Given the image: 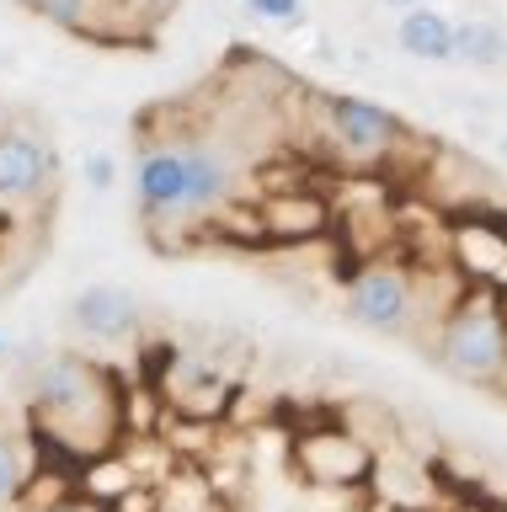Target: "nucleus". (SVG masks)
<instances>
[{
	"instance_id": "nucleus-19",
	"label": "nucleus",
	"mask_w": 507,
	"mask_h": 512,
	"mask_svg": "<svg viewBox=\"0 0 507 512\" xmlns=\"http://www.w3.org/2000/svg\"><path fill=\"white\" fill-rule=\"evenodd\" d=\"M0 352H6V331H0Z\"/></svg>"
},
{
	"instance_id": "nucleus-4",
	"label": "nucleus",
	"mask_w": 507,
	"mask_h": 512,
	"mask_svg": "<svg viewBox=\"0 0 507 512\" xmlns=\"http://www.w3.org/2000/svg\"><path fill=\"white\" fill-rule=\"evenodd\" d=\"M59 182V155L54 139L27 123H0V208L22 214L38 208Z\"/></svg>"
},
{
	"instance_id": "nucleus-17",
	"label": "nucleus",
	"mask_w": 507,
	"mask_h": 512,
	"mask_svg": "<svg viewBox=\"0 0 507 512\" xmlns=\"http://www.w3.org/2000/svg\"><path fill=\"white\" fill-rule=\"evenodd\" d=\"M43 512H102V502L86 496V502H59V507H43Z\"/></svg>"
},
{
	"instance_id": "nucleus-3",
	"label": "nucleus",
	"mask_w": 507,
	"mask_h": 512,
	"mask_svg": "<svg viewBox=\"0 0 507 512\" xmlns=\"http://www.w3.org/2000/svg\"><path fill=\"white\" fill-rule=\"evenodd\" d=\"M342 310L353 326L374 331V336H406L411 320H417V283L395 262H369L347 278Z\"/></svg>"
},
{
	"instance_id": "nucleus-12",
	"label": "nucleus",
	"mask_w": 507,
	"mask_h": 512,
	"mask_svg": "<svg viewBox=\"0 0 507 512\" xmlns=\"http://www.w3.org/2000/svg\"><path fill=\"white\" fill-rule=\"evenodd\" d=\"M267 224H273L278 235H315L326 224V208L315 203V198H289V203L267 208Z\"/></svg>"
},
{
	"instance_id": "nucleus-2",
	"label": "nucleus",
	"mask_w": 507,
	"mask_h": 512,
	"mask_svg": "<svg viewBox=\"0 0 507 512\" xmlns=\"http://www.w3.org/2000/svg\"><path fill=\"white\" fill-rule=\"evenodd\" d=\"M438 363L465 384H497L507 374V320L491 294H465L438 326Z\"/></svg>"
},
{
	"instance_id": "nucleus-1",
	"label": "nucleus",
	"mask_w": 507,
	"mask_h": 512,
	"mask_svg": "<svg viewBox=\"0 0 507 512\" xmlns=\"http://www.w3.org/2000/svg\"><path fill=\"white\" fill-rule=\"evenodd\" d=\"M27 400H33L38 422L65 443L86 448V432H113V384H107L102 363L81 358V352H54L33 368V384H27Z\"/></svg>"
},
{
	"instance_id": "nucleus-13",
	"label": "nucleus",
	"mask_w": 507,
	"mask_h": 512,
	"mask_svg": "<svg viewBox=\"0 0 507 512\" xmlns=\"http://www.w3.org/2000/svg\"><path fill=\"white\" fill-rule=\"evenodd\" d=\"M27 6L65 32H97V16H102V0H27Z\"/></svg>"
},
{
	"instance_id": "nucleus-20",
	"label": "nucleus",
	"mask_w": 507,
	"mask_h": 512,
	"mask_svg": "<svg viewBox=\"0 0 507 512\" xmlns=\"http://www.w3.org/2000/svg\"><path fill=\"white\" fill-rule=\"evenodd\" d=\"M502 155H507V139H502Z\"/></svg>"
},
{
	"instance_id": "nucleus-5",
	"label": "nucleus",
	"mask_w": 507,
	"mask_h": 512,
	"mask_svg": "<svg viewBox=\"0 0 507 512\" xmlns=\"http://www.w3.org/2000/svg\"><path fill=\"white\" fill-rule=\"evenodd\" d=\"M326 123H331V144L347 160H385L401 144V118L390 107L369 102V96H331L326 102Z\"/></svg>"
},
{
	"instance_id": "nucleus-15",
	"label": "nucleus",
	"mask_w": 507,
	"mask_h": 512,
	"mask_svg": "<svg viewBox=\"0 0 507 512\" xmlns=\"http://www.w3.org/2000/svg\"><path fill=\"white\" fill-rule=\"evenodd\" d=\"M246 11L257 22H273V27H299L305 22V0H246Z\"/></svg>"
},
{
	"instance_id": "nucleus-18",
	"label": "nucleus",
	"mask_w": 507,
	"mask_h": 512,
	"mask_svg": "<svg viewBox=\"0 0 507 512\" xmlns=\"http://www.w3.org/2000/svg\"><path fill=\"white\" fill-rule=\"evenodd\" d=\"M390 11H411V6H427V0H385Z\"/></svg>"
},
{
	"instance_id": "nucleus-6",
	"label": "nucleus",
	"mask_w": 507,
	"mask_h": 512,
	"mask_svg": "<svg viewBox=\"0 0 507 512\" xmlns=\"http://www.w3.org/2000/svg\"><path fill=\"white\" fill-rule=\"evenodd\" d=\"M134 203L150 224H182L187 203V144H145L134 166Z\"/></svg>"
},
{
	"instance_id": "nucleus-8",
	"label": "nucleus",
	"mask_w": 507,
	"mask_h": 512,
	"mask_svg": "<svg viewBox=\"0 0 507 512\" xmlns=\"http://www.w3.org/2000/svg\"><path fill=\"white\" fill-rule=\"evenodd\" d=\"M235 198V166L225 150L214 144H187V203H182V224L209 219Z\"/></svg>"
},
{
	"instance_id": "nucleus-10",
	"label": "nucleus",
	"mask_w": 507,
	"mask_h": 512,
	"mask_svg": "<svg viewBox=\"0 0 507 512\" xmlns=\"http://www.w3.org/2000/svg\"><path fill=\"white\" fill-rule=\"evenodd\" d=\"M299 464H305L310 480H321V486H337V480H363L374 470V454L363 448L358 438H342V432H321V438H310L299 448Z\"/></svg>"
},
{
	"instance_id": "nucleus-14",
	"label": "nucleus",
	"mask_w": 507,
	"mask_h": 512,
	"mask_svg": "<svg viewBox=\"0 0 507 512\" xmlns=\"http://www.w3.org/2000/svg\"><path fill=\"white\" fill-rule=\"evenodd\" d=\"M22 491H27V448H22V438H11L0 427V507H11Z\"/></svg>"
},
{
	"instance_id": "nucleus-16",
	"label": "nucleus",
	"mask_w": 507,
	"mask_h": 512,
	"mask_svg": "<svg viewBox=\"0 0 507 512\" xmlns=\"http://www.w3.org/2000/svg\"><path fill=\"white\" fill-rule=\"evenodd\" d=\"M81 176H86L91 192H113V182H118V155H113V150H91V155L81 160Z\"/></svg>"
},
{
	"instance_id": "nucleus-7",
	"label": "nucleus",
	"mask_w": 507,
	"mask_h": 512,
	"mask_svg": "<svg viewBox=\"0 0 507 512\" xmlns=\"http://www.w3.org/2000/svg\"><path fill=\"white\" fill-rule=\"evenodd\" d=\"M139 299L118 283H91L70 299V326L91 336V342H129L139 331Z\"/></svg>"
},
{
	"instance_id": "nucleus-21",
	"label": "nucleus",
	"mask_w": 507,
	"mask_h": 512,
	"mask_svg": "<svg viewBox=\"0 0 507 512\" xmlns=\"http://www.w3.org/2000/svg\"><path fill=\"white\" fill-rule=\"evenodd\" d=\"M0 299H6V288H0Z\"/></svg>"
},
{
	"instance_id": "nucleus-11",
	"label": "nucleus",
	"mask_w": 507,
	"mask_h": 512,
	"mask_svg": "<svg viewBox=\"0 0 507 512\" xmlns=\"http://www.w3.org/2000/svg\"><path fill=\"white\" fill-rule=\"evenodd\" d=\"M454 59L470 70H502L507 64V27L497 16H459L454 22Z\"/></svg>"
},
{
	"instance_id": "nucleus-9",
	"label": "nucleus",
	"mask_w": 507,
	"mask_h": 512,
	"mask_svg": "<svg viewBox=\"0 0 507 512\" xmlns=\"http://www.w3.org/2000/svg\"><path fill=\"white\" fill-rule=\"evenodd\" d=\"M395 48L422 64H454V16L438 11L433 0L401 11L395 16Z\"/></svg>"
}]
</instances>
